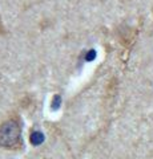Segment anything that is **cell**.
<instances>
[{"mask_svg":"<svg viewBox=\"0 0 153 159\" xmlns=\"http://www.w3.org/2000/svg\"><path fill=\"white\" fill-rule=\"evenodd\" d=\"M22 143V127L17 119H8L0 125V147L16 150Z\"/></svg>","mask_w":153,"mask_h":159,"instance_id":"6da1fadb","label":"cell"},{"mask_svg":"<svg viewBox=\"0 0 153 159\" xmlns=\"http://www.w3.org/2000/svg\"><path fill=\"white\" fill-rule=\"evenodd\" d=\"M31 141H32L33 145H39V143L43 141V134H40L39 131H35L31 135Z\"/></svg>","mask_w":153,"mask_h":159,"instance_id":"7a4b0ae2","label":"cell"},{"mask_svg":"<svg viewBox=\"0 0 153 159\" xmlns=\"http://www.w3.org/2000/svg\"><path fill=\"white\" fill-rule=\"evenodd\" d=\"M60 105H61V98H60V96H55V97H53V101H52V105H51L52 109L57 110Z\"/></svg>","mask_w":153,"mask_h":159,"instance_id":"3957f363","label":"cell"},{"mask_svg":"<svg viewBox=\"0 0 153 159\" xmlns=\"http://www.w3.org/2000/svg\"><path fill=\"white\" fill-rule=\"evenodd\" d=\"M95 57H96V52L92 49V51L88 52V54H87L85 58H87V61H92V60H95Z\"/></svg>","mask_w":153,"mask_h":159,"instance_id":"277c9868","label":"cell"}]
</instances>
